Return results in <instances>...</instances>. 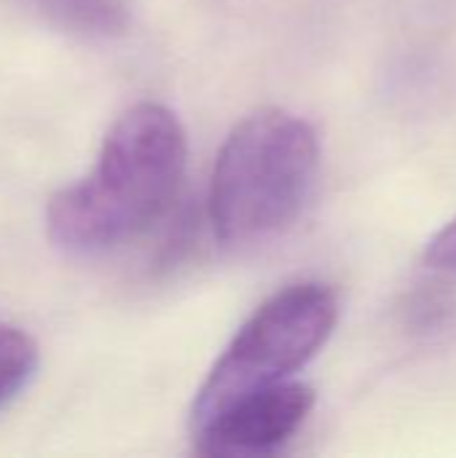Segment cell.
I'll list each match as a JSON object with an SVG mask.
<instances>
[{
	"instance_id": "4",
	"label": "cell",
	"mask_w": 456,
	"mask_h": 458,
	"mask_svg": "<svg viewBox=\"0 0 456 458\" xmlns=\"http://www.w3.org/2000/svg\"><path fill=\"white\" fill-rule=\"evenodd\" d=\"M312 408V386L288 378L234 400L194 435L199 437V451L210 456L271 454L304 427Z\"/></svg>"
},
{
	"instance_id": "2",
	"label": "cell",
	"mask_w": 456,
	"mask_h": 458,
	"mask_svg": "<svg viewBox=\"0 0 456 458\" xmlns=\"http://www.w3.org/2000/svg\"><path fill=\"white\" fill-rule=\"evenodd\" d=\"M320 172V137L280 107L242 118L226 137L210 185V220L228 247L266 242L304 212Z\"/></svg>"
},
{
	"instance_id": "1",
	"label": "cell",
	"mask_w": 456,
	"mask_h": 458,
	"mask_svg": "<svg viewBox=\"0 0 456 458\" xmlns=\"http://www.w3.org/2000/svg\"><path fill=\"white\" fill-rule=\"evenodd\" d=\"M185 161V129L169 107H129L105 134L94 169L51 196L48 239L73 255L105 252L134 239L175 201Z\"/></svg>"
},
{
	"instance_id": "3",
	"label": "cell",
	"mask_w": 456,
	"mask_h": 458,
	"mask_svg": "<svg viewBox=\"0 0 456 458\" xmlns=\"http://www.w3.org/2000/svg\"><path fill=\"white\" fill-rule=\"evenodd\" d=\"M339 298L323 282H298L271 295L234 335L196 392L191 427L199 429L234 400L288 381L328 344Z\"/></svg>"
},
{
	"instance_id": "5",
	"label": "cell",
	"mask_w": 456,
	"mask_h": 458,
	"mask_svg": "<svg viewBox=\"0 0 456 458\" xmlns=\"http://www.w3.org/2000/svg\"><path fill=\"white\" fill-rule=\"evenodd\" d=\"M51 27L78 38H116L129 27L126 0H30Z\"/></svg>"
},
{
	"instance_id": "7",
	"label": "cell",
	"mask_w": 456,
	"mask_h": 458,
	"mask_svg": "<svg viewBox=\"0 0 456 458\" xmlns=\"http://www.w3.org/2000/svg\"><path fill=\"white\" fill-rule=\"evenodd\" d=\"M425 260H427L430 268L456 271V217L430 239Z\"/></svg>"
},
{
	"instance_id": "6",
	"label": "cell",
	"mask_w": 456,
	"mask_h": 458,
	"mask_svg": "<svg viewBox=\"0 0 456 458\" xmlns=\"http://www.w3.org/2000/svg\"><path fill=\"white\" fill-rule=\"evenodd\" d=\"M38 370V346L19 330L0 325V408L13 400Z\"/></svg>"
}]
</instances>
